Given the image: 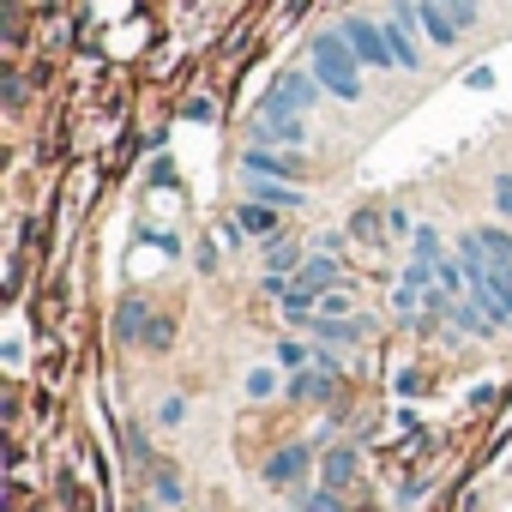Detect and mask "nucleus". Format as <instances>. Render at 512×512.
Returning a JSON list of instances; mask_svg holds the SVG:
<instances>
[{
	"label": "nucleus",
	"mask_w": 512,
	"mask_h": 512,
	"mask_svg": "<svg viewBox=\"0 0 512 512\" xmlns=\"http://www.w3.org/2000/svg\"><path fill=\"white\" fill-rule=\"evenodd\" d=\"M302 266H308V260H302L290 241H272V247H266V278H296Z\"/></svg>",
	"instance_id": "ddd939ff"
},
{
	"label": "nucleus",
	"mask_w": 512,
	"mask_h": 512,
	"mask_svg": "<svg viewBox=\"0 0 512 512\" xmlns=\"http://www.w3.org/2000/svg\"><path fill=\"white\" fill-rule=\"evenodd\" d=\"M241 175L296 181V175H302V157H290V151H272V145H253V151H241Z\"/></svg>",
	"instance_id": "423d86ee"
},
{
	"label": "nucleus",
	"mask_w": 512,
	"mask_h": 512,
	"mask_svg": "<svg viewBox=\"0 0 512 512\" xmlns=\"http://www.w3.org/2000/svg\"><path fill=\"white\" fill-rule=\"evenodd\" d=\"M416 31H422V19H416V0H392V7H386V43H392V61H398V73H416V67H422Z\"/></svg>",
	"instance_id": "20e7f679"
},
{
	"label": "nucleus",
	"mask_w": 512,
	"mask_h": 512,
	"mask_svg": "<svg viewBox=\"0 0 512 512\" xmlns=\"http://www.w3.org/2000/svg\"><path fill=\"white\" fill-rule=\"evenodd\" d=\"M440 7L452 13L458 31H476V19H482V0H440Z\"/></svg>",
	"instance_id": "6ab92c4d"
},
{
	"label": "nucleus",
	"mask_w": 512,
	"mask_h": 512,
	"mask_svg": "<svg viewBox=\"0 0 512 512\" xmlns=\"http://www.w3.org/2000/svg\"><path fill=\"white\" fill-rule=\"evenodd\" d=\"M326 386H332V368H320V362H314V374H308V368H302V374H296V380H290V398H320V392H326Z\"/></svg>",
	"instance_id": "dca6fc26"
},
{
	"label": "nucleus",
	"mask_w": 512,
	"mask_h": 512,
	"mask_svg": "<svg viewBox=\"0 0 512 512\" xmlns=\"http://www.w3.org/2000/svg\"><path fill=\"white\" fill-rule=\"evenodd\" d=\"M296 512H344V500H338V488H302Z\"/></svg>",
	"instance_id": "f3484780"
},
{
	"label": "nucleus",
	"mask_w": 512,
	"mask_h": 512,
	"mask_svg": "<svg viewBox=\"0 0 512 512\" xmlns=\"http://www.w3.org/2000/svg\"><path fill=\"white\" fill-rule=\"evenodd\" d=\"M169 338H175L169 320H145V344H151V350H169Z\"/></svg>",
	"instance_id": "4be33fe9"
},
{
	"label": "nucleus",
	"mask_w": 512,
	"mask_h": 512,
	"mask_svg": "<svg viewBox=\"0 0 512 512\" xmlns=\"http://www.w3.org/2000/svg\"><path fill=\"white\" fill-rule=\"evenodd\" d=\"M247 392H253V398H266V392H272V368H260V374H247Z\"/></svg>",
	"instance_id": "b1692460"
},
{
	"label": "nucleus",
	"mask_w": 512,
	"mask_h": 512,
	"mask_svg": "<svg viewBox=\"0 0 512 512\" xmlns=\"http://www.w3.org/2000/svg\"><path fill=\"white\" fill-rule=\"evenodd\" d=\"M386 223H392V217H380V211H356V223H350V229H356L362 241H374V235H380Z\"/></svg>",
	"instance_id": "aec40b11"
},
{
	"label": "nucleus",
	"mask_w": 512,
	"mask_h": 512,
	"mask_svg": "<svg viewBox=\"0 0 512 512\" xmlns=\"http://www.w3.org/2000/svg\"><path fill=\"white\" fill-rule=\"evenodd\" d=\"M272 356H278V368H284V374H302V368L314 362V344H302V338H284Z\"/></svg>",
	"instance_id": "2eb2a0df"
},
{
	"label": "nucleus",
	"mask_w": 512,
	"mask_h": 512,
	"mask_svg": "<svg viewBox=\"0 0 512 512\" xmlns=\"http://www.w3.org/2000/svg\"><path fill=\"white\" fill-rule=\"evenodd\" d=\"M494 211L512 223V175H494Z\"/></svg>",
	"instance_id": "412c9836"
},
{
	"label": "nucleus",
	"mask_w": 512,
	"mask_h": 512,
	"mask_svg": "<svg viewBox=\"0 0 512 512\" xmlns=\"http://www.w3.org/2000/svg\"><path fill=\"white\" fill-rule=\"evenodd\" d=\"M272 97H278L284 109H296V115H308V109H314V103L326 97V85H320L314 73H284V79L272 85Z\"/></svg>",
	"instance_id": "0eeeda50"
},
{
	"label": "nucleus",
	"mask_w": 512,
	"mask_h": 512,
	"mask_svg": "<svg viewBox=\"0 0 512 512\" xmlns=\"http://www.w3.org/2000/svg\"><path fill=\"white\" fill-rule=\"evenodd\" d=\"M362 332H368L362 320H320V338L326 344H362Z\"/></svg>",
	"instance_id": "a211bd4d"
},
{
	"label": "nucleus",
	"mask_w": 512,
	"mask_h": 512,
	"mask_svg": "<svg viewBox=\"0 0 512 512\" xmlns=\"http://www.w3.org/2000/svg\"><path fill=\"white\" fill-rule=\"evenodd\" d=\"M247 199H260L272 211H302L308 205V193L296 181H266V175H247Z\"/></svg>",
	"instance_id": "6e6552de"
},
{
	"label": "nucleus",
	"mask_w": 512,
	"mask_h": 512,
	"mask_svg": "<svg viewBox=\"0 0 512 512\" xmlns=\"http://www.w3.org/2000/svg\"><path fill=\"white\" fill-rule=\"evenodd\" d=\"M187 115H193V121H211L217 109H211V97H193V103H187Z\"/></svg>",
	"instance_id": "393cba45"
},
{
	"label": "nucleus",
	"mask_w": 512,
	"mask_h": 512,
	"mask_svg": "<svg viewBox=\"0 0 512 512\" xmlns=\"http://www.w3.org/2000/svg\"><path fill=\"white\" fill-rule=\"evenodd\" d=\"M476 235V247H482V260L500 272V266H512V235L500 229V223H482V229H470Z\"/></svg>",
	"instance_id": "9d476101"
},
{
	"label": "nucleus",
	"mask_w": 512,
	"mask_h": 512,
	"mask_svg": "<svg viewBox=\"0 0 512 512\" xmlns=\"http://www.w3.org/2000/svg\"><path fill=\"white\" fill-rule=\"evenodd\" d=\"M320 314H326V320H344V314H350V296H338V290L320 296Z\"/></svg>",
	"instance_id": "5701e85b"
},
{
	"label": "nucleus",
	"mask_w": 512,
	"mask_h": 512,
	"mask_svg": "<svg viewBox=\"0 0 512 512\" xmlns=\"http://www.w3.org/2000/svg\"><path fill=\"white\" fill-rule=\"evenodd\" d=\"M253 145H284V151H302L308 145V121L296 109H284L278 97L260 103V115H253Z\"/></svg>",
	"instance_id": "7ed1b4c3"
},
{
	"label": "nucleus",
	"mask_w": 512,
	"mask_h": 512,
	"mask_svg": "<svg viewBox=\"0 0 512 512\" xmlns=\"http://www.w3.org/2000/svg\"><path fill=\"white\" fill-rule=\"evenodd\" d=\"M344 37H350V49H356L362 67H374V73L398 67V61H392V43H386V25H374V19H344Z\"/></svg>",
	"instance_id": "39448f33"
},
{
	"label": "nucleus",
	"mask_w": 512,
	"mask_h": 512,
	"mask_svg": "<svg viewBox=\"0 0 512 512\" xmlns=\"http://www.w3.org/2000/svg\"><path fill=\"white\" fill-rule=\"evenodd\" d=\"M302 470H308V446H284V452H272V464H266L272 482H290V476H302Z\"/></svg>",
	"instance_id": "4468645a"
},
{
	"label": "nucleus",
	"mask_w": 512,
	"mask_h": 512,
	"mask_svg": "<svg viewBox=\"0 0 512 512\" xmlns=\"http://www.w3.org/2000/svg\"><path fill=\"white\" fill-rule=\"evenodd\" d=\"M235 229H247V235H272V229H278V211L260 205V199H247V205L235 211Z\"/></svg>",
	"instance_id": "f8f14e48"
},
{
	"label": "nucleus",
	"mask_w": 512,
	"mask_h": 512,
	"mask_svg": "<svg viewBox=\"0 0 512 512\" xmlns=\"http://www.w3.org/2000/svg\"><path fill=\"white\" fill-rule=\"evenodd\" d=\"M416 19H422V37H428L434 49H452V43L464 37V31L452 25V13L440 7V0H416Z\"/></svg>",
	"instance_id": "1a4fd4ad"
},
{
	"label": "nucleus",
	"mask_w": 512,
	"mask_h": 512,
	"mask_svg": "<svg viewBox=\"0 0 512 512\" xmlns=\"http://www.w3.org/2000/svg\"><path fill=\"white\" fill-rule=\"evenodd\" d=\"M332 290H338V260L314 253V260L284 284V314H290V320H308V314L320 308V296H332Z\"/></svg>",
	"instance_id": "f03ea898"
},
{
	"label": "nucleus",
	"mask_w": 512,
	"mask_h": 512,
	"mask_svg": "<svg viewBox=\"0 0 512 512\" xmlns=\"http://www.w3.org/2000/svg\"><path fill=\"white\" fill-rule=\"evenodd\" d=\"M320 476H326V488H350V482H356V452H350V446H332V452L320 458Z\"/></svg>",
	"instance_id": "9b49d317"
},
{
	"label": "nucleus",
	"mask_w": 512,
	"mask_h": 512,
	"mask_svg": "<svg viewBox=\"0 0 512 512\" xmlns=\"http://www.w3.org/2000/svg\"><path fill=\"white\" fill-rule=\"evenodd\" d=\"M308 73L326 85V97H338V103H362V61H356V49H350V37L344 31H320L314 43H308Z\"/></svg>",
	"instance_id": "f257e3e1"
}]
</instances>
